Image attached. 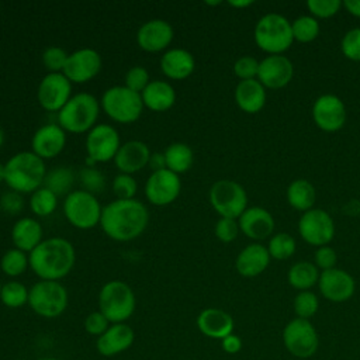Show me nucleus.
<instances>
[{"mask_svg":"<svg viewBox=\"0 0 360 360\" xmlns=\"http://www.w3.org/2000/svg\"><path fill=\"white\" fill-rule=\"evenodd\" d=\"M149 222L148 208L135 198L114 200L101 211L100 226L112 240L129 242L142 235Z\"/></svg>","mask_w":360,"mask_h":360,"instance_id":"obj_1","label":"nucleus"},{"mask_svg":"<svg viewBox=\"0 0 360 360\" xmlns=\"http://www.w3.org/2000/svg\"><path fill=\"white\" fill-rule=\"evenodd\" d=\"M30 267L41 278L58 281L66 277L76 260L73 245L63 238L44 239L30 255Z\"/></svg>","mask_w":360,"mask_h":360,"instance_id":"obj_2","label":"nucleus"},{"mask_svg":"<svg viewBox=\"0 0 360 360\" xmlns=\"http://www.w3.org/2000/svg\"><path fill=\"white\" fill-rule=\"evenodd\" d=\"M6 166V184L20 194L34 193L44 184L46 174L45 163L34 152H18L13 155Z\"/></svg>","mask_w":360,"mask_h":360,"instance_id":"obj_3","label":"nucleus"},{"mask_svg":"<svg viewBox=\"0 0 360 360\" xmlns=\"http://www.w3.org/2000/svg\"><path fill=\"white\" fill-rule=\"evenodd\" d=\"M100 104L90 93H77L58 112V125L66 132L83 134L90 131L98 118Z\"/></svg>","mask_w":360,"mask_h":360,"instance_id":"obj_4","label":"nucleus"},{"mask_svg":"<svg viewBox=\"0 0 360 360\" xmlns=\"http://www.w3.org/2000/svg\"><path fill=\"white\" fill-rule=\"evenodd\" d=\"M136 298L132 288L120 280L105 283L98 292V311L110 323H122L135 311Z\"/></svg>","mask_w":360,"mask_h":360,"instance_id":"obj_5","label":"nucleus"},{"mask_svg":"<svg viewBox=\"0 0 360 360\" xmlns=\"http://www.w3.org/2000/svg\"><path fill=\"white\" fill-rule=\"evenodd\" d=\"M253 35L256 45L271 55H281L294 39L291 22L277 13L263 15L257 21Z\"/></svg>","mask_w":360,"mask_h":360,"instance_id":"obj_6","label":"nucleus"},{"mask_svg":"<svg viewBox=\"0 0 360 360\" xmlns=\"http://www.w3.org/2000/svg\"><path fill=\"white\" fill-rule=\"evenodd\" d=\"M101 108L115 122H135L143 110V101L139 93L125 86H112L103 93Z\"/></svg>","mask_w":360,"mask_h":360,"instance_id":"obj_7","label":"nucleus"},{"mask_svg":"<svg viewBox=\"0 0 360 360\" xmlns=\"http://www.w3.org/2000/svg\"><path fill=\"white\" fill-rule=\"evenodd\" d=\"M28 305L42 318H58L68 307V291L59 281L41 280L30 288Z\"/></svg>","mask_w":360,"mask_h":360,"instance_id":"obj_8","label":"nucleus"},{"mask_svg":"<svg viewBox=\"0 0 360 360\" xmlns=\"http://www.w3.org/2000/svg\"><path fill=\"white\" fill-rule=\"evenodd\" d=\"M101 205L94 194L75 190L65 197L63 214L70 225L77 229H91L100 224Z\"/></svg>","mask_w":360,"mask_h":360,"instance_id":"obj_9","label":"nucleus"},{"mask_svg":"<svg viewBox=\"0 0 360 360\" xmlns=\"http://www.w3.org/2000/svg\"><path fill=\"white\" fill-rule=\"evenodd\" d=\"M281 338L287 352L297 359H309L319 347L318 332L309 319H291L284 326Z\"/></svg>","mask_w":360,"mask_h":360,"instance_id":"obj_10","label":"nucleus"},{"mask_svg":"<svg viewBox=\"0 0 360 360\" xmlns=\"http://www.w3.org/2000/svg\"><path fill=\"white\" fill-rule=\"evenodd\" d=\"M210 202L222 218H239L246 210L248 197L245 188L228 179L215 181L210 188Z\"/></svg>","mask_w":360,"mask_h":360,"instance_id":"obj_11","label":"nucleus"},{"mask_svg":"<svg viewBox=\"0 0 360 360\" xmlns=\"http://www.w3.org/2000/svg\"><path fill=\"white\" fill-rule=\"evenodd\" d=\"M298 232L305 242L321 248L333 239L335 222L326 211L321 208H311L300 218Z\"/></svg>","mask_w":360,"mask_h":360,"instance_id":"obj_12","label":"nucleus"},{"mask_svg":"<svg viewBox=\"0 0 360 360\" xmlns=\"http://www.w3.org/2000/svg\"><path fill=\"white\" fill-rule=\"evenodd\" d=\"M121 146L117 129L108 124L94 125L86 136V150L91 162L104 163L114 160Z\"/></svg>","mask_w":360,"mask_h":360,"instance_id":"obj_13","label":"nucleus"},{"mask_svg":"<svg viewBox=\"0 0 360 360\" xmlns=\"http://www.w3.org/2000/svg\"><path fill=\"white\" fill-rule=\"evenodd\" d=\"M72 83L63 73H48L38 86L37 97L39 105L51 112H59L69 101Z\"/></svg>","mask_w":360,"mask_h":360,"instance_id":"obj_14","label":"nucleus"},{"mask_svg":"<svg viewBox=\"0 0 360 360\" xmlns=\"http://www.w3.org/2000/svg\"><path fill=\"white\" fill-rule=\"evenodd\" d=\"M181 181L179 174L169 169L152 172L145 183V195L153 205L163 207L172 204L180 194Z\"/></svg>","mask_w":360,"mask_h":360,"instance_id":"obj_15","label":"nucleus"},{"mask_svg":"<svg viewBox=\"0 0 360 360\" xmlns=\"http://www.w3.org/2000/svg\"><path fill=\"white\" fill-rule=\"evenodd\" d=\"M101 70V56L91 48H82L68 56L62 73L70 83H86Z\"/></svg>","mask_w":360,"mask_h":360,"instance_id":"obj_16","label":"nucleus"},{"mask_svg":"<svg viewBox=\"0 0 360 360\" xmlns=\"http://www.w3.org/2000/svg\"><path fill=\"white\" fill-rule=\"evenodd\" d=\"M312 117L321 129L335 132L346 122V107L338 96L322 94L314 103Z\"/></svg>","mask_w":360,"mask_h":360,"instance_id":"obj_17","label":"nucleus"},{"mask_svg":"<svg viewBox=\"0 0 360 360\" xmlns=\"http://www.w3.org/2000/svg\"><path fill=\"white\" fill-rule=\"evenodd\" d=\"M321 294L332 302H343L354 294V278L342 269L323 270L318 280Z\"/></svg>","mask_w":360,"mask_h":360,"instance_id":"obj_18","label":"nucleus"},{"mask_svg":"<svg viewBox=\"0 0 360 360\" xmlns=\"http://www.w3.org/2000/svg\"><path fill=\"white\" fill-rule=\"evenodd\" d=\"M174 37L173 27L160 18L143 22L136 32V42L146 52H160L166 49Z\"/></svg>","mask_w":360,"mask_h":360,"instance_id":"obj_19","label":"nucleus"},{"mask_svg":"<svg viewBox=\"0 0 360 360\" xmlns=\"http://www.w3.org/2000/svg\"><path fill=\"white\" fill-rule=\"evenodd\" d=\"M294 76L291 60L283 55H270L259 63V82L269 89H281L287 86Z\"/></svg>","mask_w":360,"mask_h":360,"instance_id":"obj_20","label":"nucleus"},{"mask_svg":"<svg viewBox=\"0 0 360 360\" xmlns=\"http://www.w3.org/2000/svg\"><path fill=\"white\" fill-rule=\"evenodd\" d=\"M134 329L128 323H111L108 329L97 338L96 349L101 356L112 357L129 349L134 343Z\"/></svg>","mask_w":360,"mask_h":360,"instance_id":"obj_21","label":"nucleus"},{"mask_svg":"<svg viewBox=\"0 0 360 360\" xmlns=\"http://www.w3.org/2000/svg\"><path fill=\"white\" fill-rule=\"evenodd\" d=\"M66 143V134L58 124H46L39 127L31 141L32 152L44 159L58 156Z\"/></svg>","mask_w":360,"mask_h":360,"instance_id":"obj_22","label":"nucleus"},{"mask_svg":"<svg viewBox=\"0 0 360 360\" xmlns=\"http://www.w3.org/2000/svg\"><path fill=\"white\" fill-rule=\"evenodd\" d=\"M150 150L142 141H128L122 143L114 158V163L121 173L132 174L148 166Z\"/></svg>","mask_w":360,"mask_h":360,"instance_id":"obj_23","label":"nucleus"},{"mask_svg":"<svg viewBox=\"0 0 360 360\" xmlns=\"http://www.w3.org/2000/svg\"><path fill=\"white\" fill-rule=\"evenodd\" d=\"M198 330L211 339L222 340L225 336L233 332V319L232 316L219 308H205L197 316Z\"/></svg>","mask_w":360,"mask_h":360,"instance_id":"obj_24","label":"nucleus"},{"mask_svg":"<svg viewBox=\"0 0 360 360\" xmlns=\"http://www.w3.org/2000/svg\"><path fill=\"white\" fill-rule=\"evenodd\" d=\"M239 229L252 239H264L271 235L274 229V219L271 214L262 207H250L239 217Z\"/></svg>","mask_w":360,"mask_h":360,"instance_id":"obj_25","label":"nucleus"},{"mask_svg":"<svg viewBox=\"0 0 360 360\" xmlns=\"http://www.w3.org/2000/svg\"><path fill=\"white\" fill-rule=\"evenodd\" d=\"M270 262V253L267 248L259 243L248 245L240 250L236 257L235 266L240 276L256 277L266 270Z\"/></svg>","mask_w":360,"mask_h":360,"instance_id":"obj_26","label":"nucleus"},{"mask_svg":"<svg viewBox=\"0 0 360 360\" xmlns=\"http://www.w3.org/2000/svg\"><path fill=\"white\" fill-rule=\"evenodd\" d=\"M195 68L194 56L183 49V48H173L163 53L160 59V69L163 75L173 80H183L187 79Z\"/></svg>","mask_w":360,"mask_h":360,"instance_id":"obj_27","label":"nucleus"},{"mask_svg":"<svg viewBox=\"0 0 360 360\" xmlns=\"http://www.w3.org/2000/svg\"><path fill=\"white\" fill-rule=\"evenodd\" d=\"M235 101L245 112H259L266 103L264 86L256 79L240 80L235 89Z\"/></svg>","mask_w":360,"mask_h":360,"instance_id":"obj_28","label":"nucleus"},{"mask_svg":"<svg viewBox=\"0 0 360 360\" xmlns=\"http://www.w3.org/2000/svg\"><path fill=\"white\" fill-rule=\"evenodd\" d=\"M11 240L17 249L31 253L44 240L42 226L34 218H20L11 229Z\"/></svg>","mask_w":360,"mask_h":360,"instance_id":"obj_29","label":"nucleus"},{"mask_svg":"<svg viewBox=\"0 0 360 360\" xmlns=\"http://www.w3.org/2000/svg\"><path fill=\"white\" fill-rule=\"evenodd\" d=\"M141 97L143 105L156 112L167 111L176 101L174 89L165 80H152L141 93Z\"/></svg>","mask_w":360,"mask_h":360,"instance_id":"obj_30","label":"nucleus"},{"mask_svg":"<svg viewBox=\"0 0 360 360\" xmlns=\"http://www.w3.org/2000/svg\"><path fill=\"white\" fill-rule=\"evenodd\" d=\"M163 155L166 160V169L172 170L176 174L186 173L191 167L194 160L191 148L183 142L170 143Z\"/></svg>","mask_w":360,"mask_h":360,"instance_id":"obj_31","label":"nucleus"},{"mask_svg":"<svg viewBox=\"0 0 360 360\" xmlns=\"http://www.w3.org/2000/svg\"><path fill=\"white\" fill-rule=\"evenodd\" d=\"M315 188L305 179L294 180L287 188L288 204L298 211H308L315 202Z\"/></svg>","mask_w":360,"mask_h":360,"instance_id":"obj_32","label":"nucleus"},{"mask_svg":"<svg viewBox=\"0 0 360 360\" xmlns=\"http://www.w3.org/2000/svg\"><path fill=\"white\" fill-rule=\"evenodd\" d=\"M287 280L294 288L307 291L319 280L318 267L311 262H298L290 267Z\"/></svg>","mask_w":360,"mask_h":360,"instance_id":"obj_33","label":"nucleus"},{"mask_svg":"<svg viewBox=\"0 0 360 360\" xmlns=\"http://www.w3.org/2000/svg\"><path fill=\"white\" fill-rule=\"evenodd\" d=\"M73 183H75L73 170L68 166H56L51 172H46L42 186L59 197V195H68L69 193H72Z\"/></svg>","mask_w":360,"mask_h":360,"instance_id":"obj_34","label":"nucleus"},{"mask_svg":"<svg viewBox=\"0 0 360 360\" xmlns=\"http://www.w3.org/2000/svg\"><path fill=\"white\" fill-rule=\"evenodd\" d=\"M30 290L20 281H8L1 285L0 301L7 308H21L28 304Z\"/></svg>","mask_w":360,"mask_h":360,"instance_id":"obj_35","label":"nucleus"},{"mask_svg":"<svg viewBox=\"0 0 360 360\" xmlns=\"http://www.w3.org/2000/svg\"><path fill=\"white\" fill-rule=\"evenodd\" d=\"M56 205H58V195L44 186L31 194L30 208L37 217L51 215L56 210Z\"/></svg>","mask_w":360,"mask_h":360,"instance_id":"obj_36","label":"nucleus"},{"mask_svg":"<svg viewBox=\"0 0 360 360\" xmlns=\"http://www.w3.org/2000/svg\"><path fill=\"white\" fill-rule=\"evenodd\" d=\"M30 266V259L25 252L14 248L7 250L1 260H0V267L1 271L10 277H17L22 274Z\"/></svg>","mask_w":360,"mask_h":360,"instance_id":"obj_37","label":"nucleus"},{"mask_svg":"<svg viewBox=\"0 0 360 360\" xmlns=\"http://www.w3.org/2000/svg\"><path fill=\"white\" fill-rule=\"evenodd\" d=\"M292 37L300 42H311L319 34V24L315 17L301 15L295 18L291 24Z\"/></svg>","mask_w":360,"mask_h":360,"instance_id":"obj_38","label":"nucleus"},{"mask_svg":"<svg viewBox=\"0 0 360 360\" xmlns=\"http://www.w3.org/2000/svg\"><path fill=\"white\" fill-rule=\"evenodd\" d=\"M267 250H269V253L273 259L285 260V259H288L290 256L294 255L295 240L291 235H288L285 232L277 233L270 239Z\"/></svg>","mask_w":360,"mask_h":360,"instance_id":"obj_39","label":"nucleus"},{"mask_svg":"<svg viewBox=\"0 0 360 360\" xmlns=\"http://www.w3.org/2000/svg\"><path fill=\"white\" fill-rule=\"evenodd\" d=\"M292 307H294V312H295L297 318L309 319L316 314L319 301H318V297L312 291L307 290V291H301L295 295Z\"/></svg>","mask_w":360,"mask_h":360,"instance_id":"obj_40","label":"nucleus"},{"mask_svg":"<svg viewBox=\"0 0 360 360\" xmlns=\"http://www.w3.org/2000/svg\"><path fill=\"white\" fill-rule=\"evenodd\" d=\"M79 180L83 186V190L90 194H98L104 190L105 179L103 173L94 167H83L79 172Z\"/></svg>","mask_w":360,"mask_h":360,"instance_id":"obj_41","label":"nucleus"},{"mask_svg":"<svg viewBox=\"0 0 360 360\" xmlns=\"http://www.w3.org/2000/svg\"><path fill=\"white\" fill-rule=\"evenodd\" d=\"M112 191L117 195V200H131L135 197L138 184L136 180L131 174L120 173L112 180Z\"/></svg>","mask_w":360,"mask_h":360,"instance_id":"obj_42","label":"nucleus"},{"mask_svg":"<svg viewBox=\"0 0 360 360\" xmlns=\"http://www.w3.org/2000/svg\"><path fill=\"white\" fill-rule=\"evenodd\" d=\"M68 56L69 55L65 52V49L59 46H49L42 53V63L49 73H62Z\"/></svg>","mask_w":360,"mask_h":360,"instance_id":"obj_43","label":"nucleus"},{"mask_svg":"<svg viewBox=\"0 0 360 360\" xmlns=\"http://www.w3.org/2000/svg\"><path fill=\"white\" fill-rule=\"evenodd\" d=\"M150 83L149 72L143 66H134L125 73V87L135 93H142Z\"/></svg>","mask_w":360,"mask_h":360,"instance_id":"obj_44","label":"nucleus"},{"mask_svg":"<svg viewBox=\"0 0 360 360\" xmlns=\"http://www.w3.org/2000/svg\"><path fill=\"white\" fill-rule=\"evenodd\" d=\"M342 52L352 60H360V27L347 31L340 44Z\"/></svg>","mask_w":360,"mask_h":360,"instance_id":"obj_45","label":"nucleus"},{"mask_svg":"<svg viewBox=\"0 0 360 360\" xmlns=\"http://www.w3.org/2000/svg\"><path fill=\"white\" fill-rule=\"evenodd\" d=\"M307 6H308V10L315 17L329 18L339 11L342 1L340 0H308Z\"/></svg>","mask_w":360,"mask_h":360,"instance_id":"obj_46","label":"nucleus"},{"mask_svg":"<svg viewBox=\"0 0 360 360\" xmlns=\"http://www.w3.org/2000/svg\"><path fill=\"white\" fill-rule=\"evenodd\" d=\"M259 63L253 56H242L233 65V72L240 80L255 79L259 72Z\"/></svg>","mask_w":360,"mask_h":360,"instance_id":"obj_47","label":"nucleus"},{"mask_svg":"<svg viewBox=\"0 0 360 360\" xmlns=\"http://www.w3.org/2000/svg\"><path fill=\"white\" fill-rule=\"evenodd\" d=\"M239 233V224L233 218H219L215 225V236L221 242H232Z\"/></svg>","mask_w":360,"mask_h":360,"instance_id":"obj_48","label":"nucleus"},{"mask_svg":"<svg viewBox=\"0 0 360 360\" xmlns=\"http://www.w3.org/2000/svg\"><path fill=\"white\" fill-rule=\"evenodd\" d=\"M111 323L108 322V319L100 312V311H94L90 312L83 322V326L86 329V332L91 336H101L110 326Z\"/></svg>","mask_w":360,"mask_h":360,"instance_id":"obj_49","label":"nucleus"},{"mask_svg":"<svg viewBox=\"0 0 360 360\" xmlns=\"http://www.w3.org/2000/svg\"><path fill=\"white\" fill-rule=\"evenodd\" d=\"M0 208L8 215H17L24 208V198L17 191H7L0 197Z\"/></svg>","mask_w":360,"mask_h":360,"instance_id":"obj_50","label":"nucleus"},{"mask_svg":"<svg viewBox=\"0 0 360 360\" xmlns=\"http://www.w3.org/2000/svg\"><path fill=\"white\" fill-rule=\"evenodd\" d=\"M336 259H338L336 252L332 248H329L328 245L318 248L316 252H315L316 267L322 269V271L333 269L335 264H336Z\"/></svg>","mask_w":360,"mask_h":360,"instance_id":"obj_51","label":"nucleus"},{"mask_svg":"<svg viewBox=\"0 0 360 360\" xmlns=\"http://www.w3.org/2000/svg\"><path fill=\"white\" fill-rule=\"evenodd\" d=\"M221 347L228 354H236L242 349V339L238 335L231 333L221 340Z\"/></svg>","mask_w":360,"mask_h":360,"instance_id":"obj_52","label":"nucleus"},{"mask_svg":"<svg viewBox=\"0 0 360 360\" xmlns=\"http://www.w3.org/2000/svg\"><path fill=\"white\" fill-rule=\"evenodd\" d=\"M152 169V172H158V170H162V169H166V160H165V155L163 153H159V152H155L150 155L149 158V163H148Z\"/></svg>","mask_w":360,"mask_h":360,"instance_id":"obj_53","label":"nucleus"},{"mask_svg":"<svg viewBox=\"0 0 360 360\" xmlns=\"http://www.w3.org/2000/svg\"><path fill=\"white\" fill-rule=\"evenodd\" d=\"M343 6L350 14L360 17V0H345Z\"/></svg>","mask_w":360,"mask_h":360,"instance_id":"obj_54","label":"nucleus"},{"mask_svg":"<svg viewBox=\"0 0 360 360\" xmlns=\"http://www.w3.org/2000/svg\"><path fill=\"white\" fill-rule=\"evenodd\" d=\"M229 4L232 6V7H238V8H240V7H248V6H250V4H253V1L252 0H236V1H233V0H231L229 1Z\"/></svg>","mask_w":360,"mask_h":360,"instance_id":"obj_55","label":"nucleus"},{"mask_svg":"<svg viewBox=\"0 0 360 360\" xmlns=\"http://www.w3.org/2000/svg\"><path fill=\"white\" fill-rule=\"evenodd\" d=\"M4 179H6V166L0 163V183L4 181Z\"/></svg>","mask_w":360,"mask_h":360,"instance_id":"obj_56","label":"nucleus"},{"mask_svg":"<svg viewBox=\"0 0 360 360\" xmlns=\"http://www.w3.org/2000/svg\"><path fill=\"white\" fill-rule=\"evenodd\" d=\"M3 143H4V131H3V128L0 127V148H1Z\"/></svg>","mask_w":360,"mask_h":360,"instance_id":"obj_57","label":"nucleus"},{"mask_svg":"<svg viewBox=\"0 0 360 360\" xmlns=\"http://www.w3.org/2000/svg\"><path fill=\"white\" fill-rule=\"evenodd\" d=\"M205 4H210V6H218V4H221V1H205Z\"/></svg>","mask_w":360,"mask_h":360,"instance_id":"obj_58","label":"nucleus"},{"mask_svg":"<svg viewBox=\"0 0 360 360\" xmlns=\"http://www.w3.org/2000/svg\"><path fill=\"white\" fill-rule=\"evenodd\" d=\"M39 360H58V359H53V357H42Z\"/></svg>","mask_w":360,"mask_h":360,"instance_id":"obj_59","label":"nucleus"},{"mask_svg":"<svg viewBox=\"0 0 360 360\" xmlns=\"http://www.w3.org/2000/svg\"><path fill=\"white\" fill-rule=\"evenodd\" d=\"M1 285H3V284H1V283H0V290H1Z\"/></svg>","mask_w":360,"mask_h":360,"instance_id":"obj_60","label":"nucleus"},{"mask_svg":"<svg viewBox=\"0 0 360 360\" xmlns=\"http://www.w3.org/2000/svg\"><path fill=\"white\" fill-rule=\"evenodd\" d=\"M0 7H1V6H0Z\"/></svg>","mask_w":360,"mask_h":360,"instance_id":"obj_61","label":"nucleus"}]
</instances>
